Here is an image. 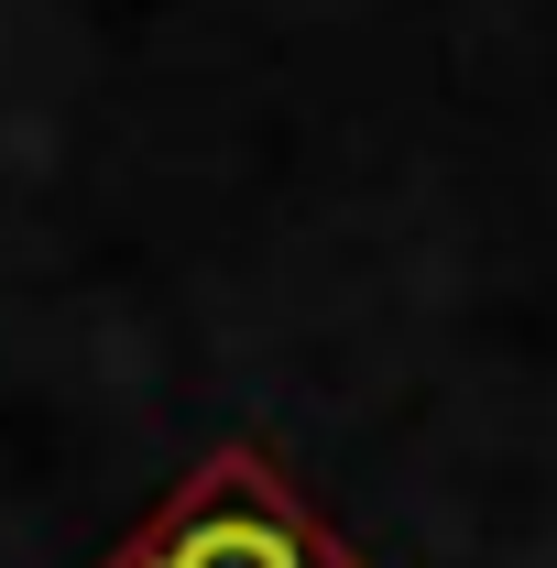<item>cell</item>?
<instances>
[{
	"mask_svg": "<svg viewBox=\"0 0 557 568\" xmlns=\"http://www.w3.org/2000/svg\"><path fill=\"white\" fill-rule=\"evenodd\" d=\"M99 568H372L340 525H317V503L284 481L263 448H209L153 525H132Z\"/></svg>",
	"mask_w": 557,
	"mask_h": 568,
	"instance_id": "cell-1",
	"label": "cell"
}]
</instances>
